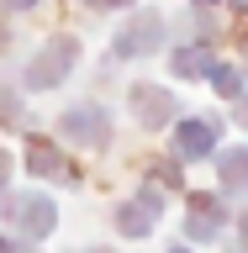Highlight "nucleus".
Masks as SVG:
<instances>
[{
  "mask_svg": "<svg viewBox=\"0 0 248 253\" xmlns=\"http://www.w3.org/2000/svg\"><path fill=\"white\" fill-rule=\"evenodd\" d=\"M69 58H74V47H69V42L58 37V47H53L48 58H37V63H32V84H53V79H58L63 69H69Z\"/></svg>",
  "mask_w": 248,
  "mask_h": 253,
  "instance_id": "1",
  "label": "nucleus"
},
{
  "mask_svg": "<svg viewBox=\"0 0 248 253\" xmlns=\"http://www.w3.org/2000/svg\"><path fill=\"white\" fill-rule=\"evenodd\" d=\"M100 5H122V0H100Z\"/></svg>",
  "mask_w": 248,
  "mask_h": 253,
  "instance_id": "2",
  "label": "nucleus"
},
{
  "mask_svg": "<svg viewBox=\"0 0 248 253\" xmlns=\"http://www.w3.org/2000/svg\"><path fill=\"white\" fill-rule=\"evenodd\" d=\"M0 179H5V158H0Z\"/></svg>",
  "mask_w": 248,
  "mask_h": 253,
  "instance_id": "3",
  "label": "nucleus"
},
{
  "mask_svg": "<svg viewBox=\"0 0 248 253\" xmlns=\"http://www.w3.org/2000/svg\"><path fill=\"white\" fill-rule=\"evenodd\" d=\"M11 5H32V0H11Z\"/></svg>",
  "mask_w": 248,
  "mask_h": 253,
  "instance_id": "4",
  "label": "nucleus"
}]
</instances>
